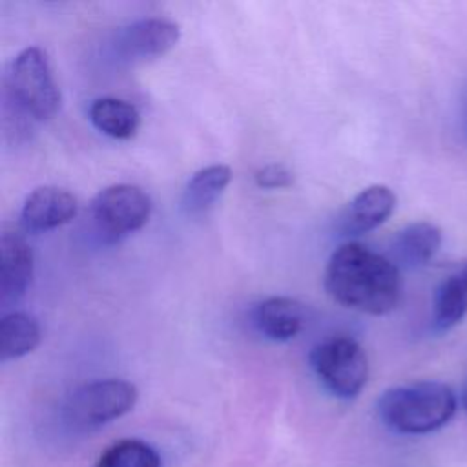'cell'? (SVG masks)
Returning <instances> with one entry per match:
<instances>
[{"label": "cell", "mask_w": 467, "mask_h": 467, "mask_svg": "<svg viewBox=\"0 0 467 467\" xmlns=\"http://www.w3.org/2000/svg\"><path fill=\"white\" fill-rule=\"evenodd\" d=\"M181 38V29L166 18H142L124 27L115 40L119 60L139 62L168 53Z\"/></svg>", "instance_id": "obj_7"}, {"label": "cell", "mask_w": 467, "mask_h": 467, "mask_svg": "<svg viewBox=\"0 0 467 467\" xmlns=\"http://www.w3.org/2000/svg\"><path fill=\"white\" fill-rule=\"evenodd\" d=\"M77 199L64 188L40 186L24 201L20 219L29 232H47L67 224L77 215Z\"/></svg>", "instance_id": "obj_9"}, {"label": "cell", "mask_w": 467, "mask_h": 467, "mask_svg": "<svg viewBox=\"0 0 467 467\" xmlns=\"http://www.w3.org/2000/svg\"><path fill=\"white\" fill-rule=\"evenodd\" d=\"M254 325L272 341H290L305 327V306L285 296L266 297L254 310Z\"/></svg>", "instance_id": "obj_11"}, {"label": "cell", "mask_w": 467, "mask_h": 467, "mask_svg": "<svg viewBox=\"0 0 467 467\" xmlns=\"http://www.w3.org/2000/svg\"><path fill=\"white\" fill-rule=\"evenodd\" d=\"M232 170L226 164H210L195 171L184 186L181 206L186 215L197 217L213 208L230 184Z\"/></svg>", "instance_id": "obj_13"}, {"label": "cell", "mask_w": 467, "mask_h": 467, "mask_svg": "<svg viewBox=\"0 0 467 467\" xmlns=\"http://www.w3.org/2000/svg\"><path fill=\"white\" fill-rule=\"evenodd\" d=\"M462 403H463V407L467 410V385L463 387V392H462Z\"/></svg>", "instance_id": "obj_19"}, {"label": "cell", "mask_w": 467, "mask_h": 467, "mask_svg": "<svg viewBox=\"0 0 467 467\" xmlns=\"http://www.w3.org/2000/svg\"><path fill=\"white\" fill-rule=\"evenodd\" d=\"M38 321L27 312H9L0 321V358L18 359L33 352L40 343Z\"/></svg>", "instance_id": "obj_15"}, {"label": "cell", "mask_w": 467, "mask_h": 467, "mask_svg": "<svg viewBox=\"0 0 467 467\" xmlns=\"http://www.w3.org/2000/svg\"><path fill=\"white\" fill-rule=\"evenodd\" d=\"M396 208V195L385 184H372L361 190L345 208L339 219V232L347 237L363 235L383 224Z\"/></svg>", "instance_id": "obj_10"}, {"label": "cell", "mask_w": 467, "mask_h": 467, "mask_svg": "<svg viewBox=\"0 0 467 467\" xmlns=\"http://www.w3.org/2000/svg\"><path fill=\"white\" fill-rule=\"evenodd\" d=\"M7 88L16 106L36 120H47L60 109V89L40 47H26L13 58Z\"/></svg>", "instance_id": "obj_5"}, {"label": "cell", "mask_w": 467, "mask_h": 467, "mask_svg": "<svg viewBox=\"0 0 467 467\" xmlns=\"http://www.w3.org/2000/svg\"><path fill=\"white\" fill-rule=\"evenodd\" d=\"M93 467H162L161 454L150 443L124 438L100 452Z\"/></svg>", "instance_id": "obj_17"}, {"label": "cell", "mask_w": 467, "mask_h": 467, "mask_svg": "<svg viewBox=\"0 0 467 467\" xmlns=\"http://www.w3.org/2000/svg\"><path fill=\"white\" fill-rule=\"evenodd\" d=\"M467 316V263L451 274L434 297V325L440 330L452 328Z\"/></svg>", "instance_id": "obj_16"}, {"label": "cell", "mask_w": 467, "mask_h": 467, "mask_svg": "<svg viewBox=\"0 0 467 467\" xmlns=\"http://www.w3.org/2000/svg\"><path fill=\"white\" fill-rule=\"evenodd\" d=\"M308 359L319 383L339 400H354L367 385V354L348 336H334L317 343Z\"/></svg>", "instance_id": "obj_4"}, {"label": "cell", "mask_w": 467, "mask_h": 467, "mask_svg": "<svg viewBox=\"0 0 467 467\" xmlns=\"http://www.w3.org/2000/svg\"><path fill=\"white\" fill-rule=\"evenodd\" d=\"M33 277V250L16 230H4L0 237V301H18Z\"/></svg>", "instance_id": "obj_8"}, {"label": "cell", "mask_w": 467, "mask_h": 467, "mask_svg": "<svg viewBox=\"0 0 467 467\" xmlns=\"http://www.w3.org/2000/svg\"><path fill=\"white\" fill-rule=\"evenodd\" d=\"M325 288L347 308L383 316L398 306L403 283L392 259L361 243H345L327 263Z\"/></svg>", "instance_id": "obj_1"}, {"label": "cell", "mask_w": 467, "mask_h": 467, "mask_svg": "<svg viewBox=\"0 0 467 467\" xmlns=\"http://www.w3.org/2000/svg\"><path fill=\"white\" fill-rule=\"evenodd\" d=\"M151 213L150 195L135 184H111L100 190L91 202L97 230L109 241L140 230Z\"/></svg>", "instance_id": "obj_6"}, {"label": "cell", "mask_w": 467, "mask_h": 467, "mask_svg": "<svg viewBox=\"0 0 467 467\" xmlns=\"http://www.w3.org/2000/svg\"><path fill=\"white\" fill-rule=\"evenodd\" d=\"M458 407L454 390L441 381H412L378 398L381 423L398 434H427L447 425Z\"/></svg>", "instance_id": "obj_2"}, {"label": "cell", "mask_w": 467, "mask_h": 467, "mask_svg": "<svg viewBox=\"0 0 467 467\" xmlns=\"http://www.w3.org/2000/svg\"><path fill=\"white\" fill-rule=\"evenodd\" d=\"M88 117L100 133L117 140L131 139L140 126L139 109L115 97H100L93 100L88 109Z\"/></svg>", "instance_id": "obj_14"}, {"label": "cell", "mask_w": 467, "mask_h": 467, "mask_svg": "<svg viewBox=\"0 0 467 467\" xmlns=\"http://www.w3.org/2000/svg\"><path fill=\"white\" fill-rule=\"evenodd\" d=\"M294 182L292 171L283 164H266L255 171V184L266 190L288 188Z\"/></svg>", "instance_id": "obj_18"}, {"label": "cell", "mask_w": 467, "mask_h": 467, "mask_svg": "<svg viewBox=\"0 0 467 467\" xmlns=\"http://www.w3.org/2000/svg\"><path fill=\"white\" fill-rule=\"evenodd\" d=\"M137 398V387L126 379L88 381L67 394L62 403V420L71 429L91 431L130 412Z\"/></svg>", "instance_id": "obj_3"}, {"label": "cell", "mask_w": 467, "mask_h": 467, "mask_svg": "<svg viewBox=\"0 0 467 467\" xmlns=\"http://www.w3.org/2000/svg\"><path fill=\"white\" fill-rule=\"evenodd\" d=\"M441 246V230L427 221L410 223L398 232L392 243L394 263L403 268L425 266Z\"/></svg>", "instance_id": "obj_12"}]
</instances>
